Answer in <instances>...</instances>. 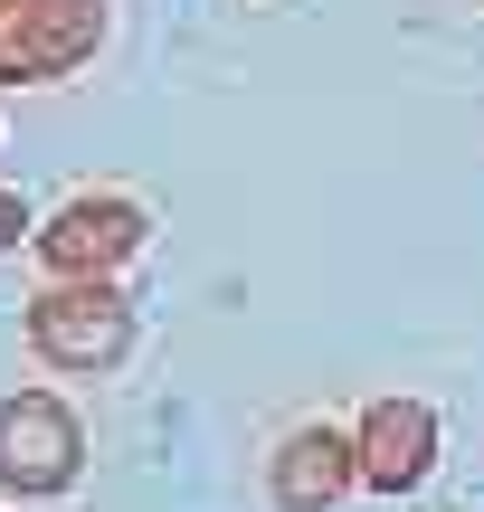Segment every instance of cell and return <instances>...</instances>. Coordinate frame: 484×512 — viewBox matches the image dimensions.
<instances>
[{"mask_svg":"<svg viewBox=\"0 0 484 512\" xmlns=\"http://www.w3.org/2000/svg\"><path fill=\"white\" fill-rule=\"evenodd\" d=\"M76 456H86V446H76V418L57 399H0V484H10V494H57V484L76 475Z\"/></svg>","mask_w":484,"mask_h":512,"instance_id":"277c9868","label":"cell"},{"mask_svg":"<svg viewBox=\"0 0 484 512\" xmlns=\"http://www.w3.org/2000/svg\"><path fill=\"white\" fill-rule=\"evenodd\" d=\"M143 228H152V219L124 200V190H76L67 209H48V219H38L29 247L48 256L57 275H114L133 247H143Z\"/></svg>","mask_w":484,"mask_h":512,"instance_id":"3957f363","label":"cell"},{"mask_svg":"<svg viewBox=\"0 0 484 512\" xmlns=\"http://www.w3.org/2000/svg\"><path fill=\"white\" fill-rule=\"evenodd\" d=\"M105 48V0H0V86H57Z\"/></svg>","mask_w":484,"mask_h":512,"instance_id":"7a4b0ae2","label":"cell"},{"mask_svg":"<svg viewBox=\"0 0 484 512\" xmlns=\"http://www.w3.org/2000/svg\"><path fill=\"white\" fill-rule=\"evenodd\" d=\"M352 446H361V484L371 494H418L437 465V408L428 399H371Z\"/></svg>","mask_w":484,"mask_h":512,"instance_id":"5b68a950","label":"cell"},{"mask_svg":"<svg viewBox=\"0 0 484 512\" xmlns=\"http://www.w3.org/2000/svg\"><path fill=\"white\" fill-rule=\"evenodd\" d=\"M19 238H38V219H29L19 190H0V247H19Z\"/></svg>","mask_w":484,"mask_h":512,"instance_id":"52a82bcc","label":"cell"},{"mask_svg":"<svg viewBox=\"0 0 484 512\" xmlns=\"http://www.w3.org/2000/svg\"><path fill=\"white\" fill-rule=\"evenodd\" d=\"M361 484V446H352V427H295V437L276 446V503L285 512H323V503H342Z\"/></svg>","mask_w":484,"mask_h":512,"instance_id":"8992f818","label":"cell"},{"mask_svg":"<svg viewBox=\"0 0 484 512\" xmlns=\"http://www.w3.org/2000/svg\"><path fill=\"white\" fill-rule=\"evenodd\" d=\"M29 342L57 370H114L124 342H133V304L114 294V275H57L29 304Z\"/></svg>","mask_w":484,"mask_h":512,"instance_id":"6da1fadb","label":"cell"}]
</instances>
